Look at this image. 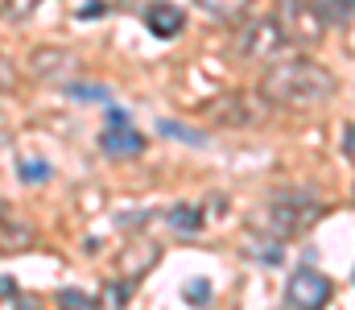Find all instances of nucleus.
Here are the masks:
<instances>
[{"instance_id":"10","label":"nucleus","mask_w":355,"mask_h":310,"mask_svg":"<svg viewBox=\"0 0 355 310\" xmlns=\"http://www.w3.org/2000/svg\"><path fill=\"white\" fill-rule=\"evenodd\" d=\"M128 294H132V282H107L103 294H99V302H103V307H124Z\"/></svg>"},{"instance_id":"9","label":"nucleus","mask_w":355,"mask_h":310,"mask_svg":"<svg viewBox=\"0 0 355 310\" xmlns=\"http://www.w3.org/2000/svg\"><path fill=\"white\" fill-rule=\"evenodd\" d=\"M112 4L116 0H71V12H75V21H95V17L112 12Z\"/></svg>"},{"instance_id":"3","label":"nucleus","mask_w":355,"mask_h":310,"mask_svg":"<svg viewBox=\"0 0 355 310\" xmlns=\"http://www.w3.org/2000/svg\"><path fill=\"white\" fill-rule=\"evenodd\" d=\"M331 298V282L314 269V265H302L289 273V286H285V302L293 310H310V307H322Z\"/></svg>"},{"instance_id":"5","label":"nucleus","mask_w":355,"mask_h":310,"mask_svg":"<svg viewBox=\"0 0 355 310\" xmlns=\"http://www.w3.org/2000/svg\"><path fill=\"white\" fill-rule=\"evenodd\" d=\"M281 17H285V33H289V42H318V33H322V17H318V8L314 4H306V0H285L281 4Z\"/></svg>"},{"instance_id":"15","label":"nucleus","mask_w":355,"mask_h":310,"mask_svg":"<svg viewBox=\"0 0 355 310\" xmlns=\"http://www.w3.org/2000/svg\"><path fill=\"white\" fill-rule=\"evenodd\" d=\"M25 178H29V182H42V178H46V166H42V162H29V166H25Z\"/></svg>"},{"instance_id":"11","label":"nucleus","mask_w":355,"mask_h":310,"mask_svg":"<svg viewBox=\"0 0 355 310\" xmlns=\"http://www.w3.org/2000/svg\"><path fill=\"white\" fill-rule=\"evenodd\" d=\"M331 21H352L355 17V0H314Z\"/></svg>"},{"instance_id":"14","label":"nucleus","mask_w":355,"mask_h":310,"mask_svg":"<svg viewBox=\"0 0 355 310\" xmlns=\"http://www.w3.org/2000/svg\"><path fill=\"white\" fill-rule=\"evenodd\" d=\"M186 298H190V302H202V298H207V282H190V286H186Z\"/></svg>"},{"instance_id":"1","label":"nucleus","mask_w":355,"mask_h":310,"mask_svg":"<svg viewBox=\"0 0 355 310\" xmlns=\"http://www.w3.org/2000/svg\"><path fill=\"white\" fill-rule=\"evenodd\" d=\"M261 92L277 107H318L335 96V75L314 62H281L265 75Z\"/></svg>"},{"instance_id":"4","label":"nucleus","mask_w":355,"mask_h":310,"mask_svg":"<svg viewBox=\"0 0 355 310\" xmlns=\"http://www.w3.org/2000/svg\"><path fill=\"white\" fill-rule=\"evenodd\" d=\"M285 42H289V33H285L281 21H252V25L244 29V37H240V54H244V58H268V54H277Z\"/></svg>"},{"instance_id":"17","label":"nucleus","mask_w":355,"mask_h":310,"mask_svg":"<svg viewBox=\"0 0 355 310\" xmlns=\"http://www.w3.org/2000/svg\"><path fill=\"white\" fill-rule=\"evenodd\" d=\"M62 302H67V307H79V302H87V294H75V290H67V294H62Z\"/></svg>"},{"instance_id":"16","label":"nucleus","mask_w":355,"mask_h":310,"mask_svg":"<svg viewBox=\"0 0 355 310\" xmlns=\"http://www.w3.org/2000/svg\"><path fill=\"white\" fill-rule=\"evenodd\" d=\"M343 153H352V157H355V124L343 128Z\"/></svg>"},{"instance_id":"8","label":"nucleus","mask_w":355,"mask_h":310,"mask_svg":"<svg viewBox=\"0 0 355 310\" xmlns=\"http://www.w3.org/2000/svg\"><path fill=\"white\" fill-rule=\"evenodd\" d=\"M170 227H178V232H198V223H202V215L194 211L190 203H178V207H170Z\"/></svg>"},{"instance_id":"12","label":"nucleus","mask_w":355,"mask_h":310,"mask_svg":"<svg viewBox=\"0 0 355 310\" xmlns=\"http://www.w3.org/2000/svg\"><path fill=\"white\" fill-rule=\"evenodd\" d=\"M162 132L182 137V141H190V145H202V137H198V132H190V128H178V124H162Z\"/></svg>"},{"instance_id":"2","label":"nucleus","mask_w":355,"mask_h":310,"mask_svg":"<svg viewBox=\"0 0 355 310\" xmlns=\"http://www.w3.org/2000/svg\"><path fill=\"white\" fill-rule=\"evenodd\" d=\"M310 219H318V207H293V203H268L261 207L248 223L261 232V236H268V240H285V236H293V232H302Z\"/></svg>"},{"instance_id":"6","label":"nucleus","mask_w":355,"mask_h":310,"mask_svg":"<svg viewBox=\"0 0 355 310\" xmlns=\"http://www.w3.org/2000/svg\"><path fill=\"white\" fill-rule=\"evenodd\" d=\"M99 145H103V153H107V157H137V153L145 149V137H141L128 120H107V128H103Z\"/></svg>"},{"instance_id":"7","label":"nucleus","mask_w":355,"mask_h":310,"mask_svg":"<svg viewBox=\"0 0 355 310\" xmlns=\"http://www.w3.org/2000/svg\"><path fill=\"white\" fill-rule=\"evenodd\" d=\"M145 25H149V33H157V37H174V33H182V8L157 0V4L145 8Z\"/></svg>"},{"instance_id":"13","label":"nucleus","mask_w":355,"mask_h":310,"mask_svg":"<svg viewBox=\"0 0 355 310\" xmlns=\"http://www.w3.org/2000/svg\"><path fill=\"white\" fill-rule=\"evenodd\" d=\"M0 290H4V307L12 310V307H17V286H12V277H8V273L0 277Z\"/></svg>"}]
</instances>
